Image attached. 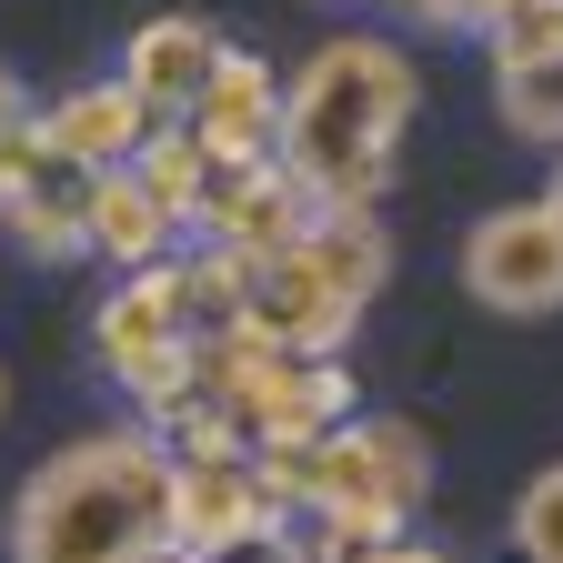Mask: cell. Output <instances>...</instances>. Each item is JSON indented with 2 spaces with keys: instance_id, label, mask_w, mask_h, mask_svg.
Returning <instances> with one entry per match:
<instances>
[{
  "instance_id": "obj_1",
  "label": "cell",
  "mask_w": 563,
  "mask_h": 563,
  "mask_svg": "<svg viewBox=\"0 0 563 563\" xmlns=\"http://www.w3.org/2000/svg\"><path fill=\"white\" fill-rule=\"evenodd\" d=\"M402 121H412V60L373 31H342L282 81L272 172H292L312 211H373L402 152Z\"/></svg>"
},
{
  "instance_id": "obj_2",
  "label": "cell",
  "mask_w": 563,
  "mask_h": 563,
  "mask_svg": "<svg viewBox=\"0 0 563 563\" xmlns=\"http://www.w3.org/2000/svg\"><path fill=\"white\" fill-rule=\"evenodd\" d=\"M152 543H172V453L141 422L41 453L11 493V563H141Z\"/></svg>"
},
{
  "instance_id": "obj_3",
  "label": "cell",
  "mask_w": 563,
  "mask_h": 563,
  "mask_svg": "<svg viewBox=\"0 0 563 563\" xmlns=\"http://www.w3.org/2000/svg\"><path fill=\"white\" fill-rule=\"evenodd\" d=\"M433 493V443L412 422H332L312 443V473H302V514L322 523V543H393L412 523V504Z\"/></svg>"
},
{
  "instance_id": "obj_4",
  "label": "cell",
  "mask_w": 563,
  "mask_h": 563,
  "mask_svg": "<svg viewBox=\"0 0 563 563\" xmlns=\"http://www.w3.org/2000/svg\"><path fill=\"white\" fill-rule=\"evenodd\" d=\"M91 342H101V373L141 402V433L191 402V332H181V282H172V262L162 272H121L111 302L91 312Z\"/></svg>"
},
{
  "instance_id": "obj_5",
  "label": "cell",
  "mask_w": 563,
  "mask_h": 563,
  "mask_svg": "<svg viewBox=\"0 0 563 563\" xmlns=\"http://www.w3.org/2000/svg\"><path fill=\"white\" fill-rule=\"evenodd\" d=\"M463 292L483 312H563V232L543 222V201H504L463 232Z\"/></svg>"
},
{
  "instance_id": "obj_6",
  "label": "cell",
  "mask_w": 563,
  "mask_h": 563,
  "mask_svg": "<svg viewBox=\"0 0 563 563\" xmlns=\"http://www.w3.org/2000/svg\"><path fill=\"white\" fill-rule=\"evenodd\" d=\"M222 51H232V41L211 31L201 11H152V21L121 41V70H111V81H121L141 111H152V121H191V101L211 91Z\"/></svg>"
},
{
  "instance_id": "obj_7",
  "label": "cell",
  "mask_w": 563,
  "mask_h": 563,
  "mask_svg": "<svg viewBox=\"0 0 563 563\" xmlns=\"http://www.w3.org/2000/svg\"><path fill=\"white\" fill-rule=\"evenodd\" d=\"M242 332H252V342H272V352H292V363H332V352L352 342V312L312 282V262H302V252H272V262H252Z\"/></svg>"
},
{
  "instance_id": "obj_8",
  "label": "cell",
  "mask_w": 563,
  "mask_h": 563,
  "mask_svg": "<svg viewBox=\"0 0 563 563\" xmlns=\"http://www.w3.org/2000/svg\"><path fill=\"white\" fill-rule=\"evenodd\" d=\"M211 162H272V131H282V70L252 60V51H222V70H211V91L191 101L181 121Z\"/></svg>"
},
{
  "instance_id": "obj_9",
  "label": "cell",
  "mask_w": 563,
  "mask_h": 563,
  "mask_svg": "<svg viewBox=\"0 0 563 563\" xmlns=\"http://www.w3.org/2000/svg\"><path fill=\"white\" fill-rule=\"evenodd\" d=\"M31 131H41V152L60 162V172H121L141 141H152V111H141L121 81H81L70 101H51V111H31Z\"/></svg>"
},
{
  "instance_id": "obj_10",
  "label": "cell",
  "mask_w": 563,
  "mask_h": 563,
  "mask_svg": "<svg viewBox=\"0 0 563 563\" xmlns=\"http://www.w3.org/2000/svg\"><path fill=\"white\" fill-rule=\"evenodd\" d=\"M262 523H282V514L262 504L252 463H172V543L181 553H222Z\"/></svg>"
},
{
  "instance_id": "obj_11",
  "label": "cell",
  "mask_w": 563,
  "mask_h": 563,
  "mask_svg": "<svg viewBox=\"0 0 563 563\" xmlns=\"http://www.w3.org/2000/svg\"><path fill=\"white\" fill-rule=\"evenodd\" d=\"M172 242H181V222H162L152 191H141L131 172H91L81 181V252H101L121 272H162Z\"/></svg>"
},
{
  "instance_id": "obj_12",
  "label": "cell",
  "mask_w": 563,
  "mask_h": 563,
  "mask_svg": "<svg viewBox=\"0 0 563 563\" xmlns=\"http://www.w3.org/2000/svg\"><path fill=\"white\" fill-rule=\"evenodd\" d=\"M292 252L312 262V282H322V292H332L352 322H363V312H373V292L393 282V242H383L373 211H312V232H302Z\"/></svg>"
},
{
  "instance_id": "obj_13",
  "label": "cell",
  "mask_w": 563,
  "mask_h": 563,
  "mask_svg": "<svg viewBox=\"0 0 563 563\" xmlns=\"http://www.w3.org/2000/svg\"><path fill=\"white\" fill-rule=\"evenodd\" d=\"M141 191H152V211H162V222H181L191 232V211H201V181H211V152H201V141L181 131V121H152V141H141V152L121 162Z\"/></svg>"
},
{
  "instance_id": "obj_14",
  "label": "cell",
  "mask_w": 563,
  "mask_h": 563,
  "mask_svg": "<svg viewBox=\"0 0 563 563\" xmlns=\"http://www.w3.org/2000/svg\"><path fill=\"white\" fill-rule=\"evenodd\" d=\"M172 282H181V332L191 342H222V332H242V302H252V262L242 252H191V262H172Z\"/></svg>"
},
{
  "instance_id": "obj_15",
  "label": "cell",
  "mask_w": 563,
  "mask_h": 563,
  "mask_svg": "<svg viewBox=\"0 0 563 563\" xmlns=\"http://www.w3.org/2000/svg\"><path fill=\"white\" fill-rule=\"evenodd\" d=\"M493 111H504V131L563 152V60H493Z\"/></svg>"
},
{
  "instance_id": "obj_16",
  "label": "cell",
  "mask_w": 563,
  "mask_h": 563,
  "mask_svg": "<svg viewBox=\"0 0 563 563\" xmlns=\"http://www.w3.org/2000/svg\"><path fill=\"white\" fill-rule=\"evenodd\" d=\"M0 222H11L41 262H70L81 252V172H51V181H31L11 211H0Z\"/></svg>"
},
{
  "instance_id": "obj_17",
  "label": "cell",
  "mask_w": 563,
  "mask_h": 563,
  "mask_svg": "<svg viewBox=\"0 0 563 563\" xmlns=\"http://www.w3.org/2000/svg\"><path fill=\"white\" fill-rule=\"evenodd\" d=\"M514 553L523 563H563V463H543L514 493Z\"/></svg>"
},
{
  "instance_id": "obj_18",
  "label": "cell",
  "mask_w": 563,
  "mask_h": 563,
  "mask_svg": "<svg viewBox=\"0 0 563 563\" xmlns=\"http://www.w3.org/2000/svg\"><path fill=\"white\" fill-rule=\"evenodd\" d=\"M483 41L493 60H563V0H504Z\"/></svg>"
},
{
  "instance_id": "obj_19",
  "label": "cell",
  "mask_w": 563,
  "mask_h": 563,
  "mask_svg": "<svg viewBox=\"0 0 563 563\" xmlns=\"http://www.w3.org/2000/svg\"><path fill=\"white\" fill-rule=\"evenodd\" d=\"M201 563H312V543H302L292 523H262V533H242V543H222V553H201Z\"/></svg>"
},
{
  "instance_id": "obj_20",
  "label": "cell",
  "mask_w": 563,
  "mask_h": 563,
  "mask_svg": "<svg viewBox=\"0 0 563 563\" xmlns=\"http://www.w3.org/2000/svg\"><path fill=\"white\" fill-rule=\"evenodd\" d=\"M312 563H453L443 543H412V533H393V543H322Z\"/></svg>"
},
{
  "instance_id": "obj_21",
  "label": "cell",
  "mask_w": 563,
  "mask_h": 563,
  "mask_svg": "<svg viewBox=\"0 0 563 563\" xmlns=\"http://www.w3.org/2000/svg\"><path fill=\"white\" fill-rule=\"evenodd\" d=\"M412 21H433V31H493V11L504 0H402Z\"/></svg>"
},
{
  "instance_id": "obj_22",
  "label": "cell",
  "mask_w": 563,
  "mask_h": 563,
  "mask_svg": "<svg viewBox=\"0 0 563 563\" xmlns=\"http://www.w3.org/2000/svg\"><path fill=\"white\" fill-rule=\"evenodd\" d=\"M31 121V101H21V81H11V70H0V131H21Z\"/></svg>"
},
{
  "instance_id": "obj_23",
  "label": "cell",
  "mask_w": 563,
  "mask_h": 563,
  "mask_svg": "<svg viewBox=\"0 0 563 563\" xmlns=\"http://www.w3.org/2000/svg\"><path fill=\"white\" fill-rule=\"evenodd\" d=\"M543 222L563 232V162H553V181H543Z\"/></svg>"
},
{
  "instance_id": "obj_24",
  "label": "cell",
  "mask_w": 563,
  "mask_h": 563,
  "mask_svg": "<svg viewBox=\"0 0 563 563\" xmlns=\"http://www.w3.org/2000/svg\"><path fill=\"white\" fill-rule=\"evenodd\" d=\"M141 563H201V553H181V543H152V553H141Z\"/></svg>"
},
{
  "instance_id": "obj_25",
  "label": "cell",
  "mask_w": 563,
  "mask_h": 563,
  "mask_svg": "<svg viewBox=\"0 0 563 563\" xmlns=\"http://www.w3.org/2000/svg\"><path fill=\"white\" fill-rule=\"evenodd\" d=\"M0 412H11V373H0Z\"/></svg>"
}]
</instances>
